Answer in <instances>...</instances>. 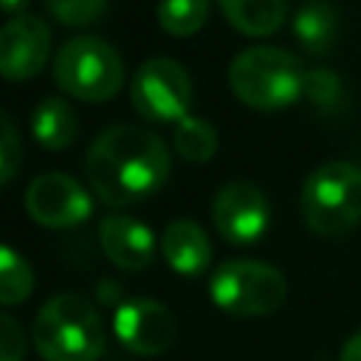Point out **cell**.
Here are the masks:
<instances>
[{"mask_svg": "<svg viewBox=\"0 0 361 361\" xmlns=\"http://www.w3.org/2000/svg\"><path fill=\"white\" fill-rule=\"evenodd\" d=\"M172 169L166 144L147 127L113 124L96 135L85 155V172L93 195L110 206H133L155 195Z\"/></svg>", "mask_w": 361, "mask_h": 361, "instance_id": "6da1fadb", "label": "cell"}, {"mask_svg": "<svg viewBox=\"0 0 361 361\" xmlns=\"http://www.w3.org/2000/svg\"><path fill=\"white\" fill-rule=\"evenodd\" d=\"M31 338L42 361H96L107 344L99 310L79 293L51 296L34 319Z\"/></svg>", "mask_w": 361, "mask_h": 361, "instance_id": "7a4b0ae2", "label": "cell"}, {"mask_svg": "<svg viewBox=\"0 0 361 361\" xmlns=\"http://www.w3.org/2000/svg\"><path fill=\"white\" fill-rule=\"evenodd\" d=\"M228 87L254 110H282L305 96V68L285 48L254 45L231 59Z\"/></svg>", "mask_w": 361, "mask_h": 361, "instance_id": "3957f363", "label": "cell"}, {"mask_svg": "<svg viewBox=\"0 0 361 361\" xmlns=\"http://www.w3.org/2000/svg\"><path fill=\"white\" fill-rule=\"evenodd\" d=\"M302 220L319 237H341L361 223V166L327 161L316 166L299 195Z\"/></svg>", "mask_w": 361, "mask_h": 361, "instance_id": "277c9868", "label": "cell"}, {"mask_svg": "<svg viewBox=\"0 0 361 361\" xmlns=\"http://www.w3.org/2000/svg\"><path fill=\"white\" fill-rule=\"evenodd\" d=\"M54 79L71 99L102 104L121 90L124 62L118 51L93 34L71 37L54 56Z\"/></svg>", "mask_w": 361, "mask_h": 361, "instance_id": "5b68a950", "label": "cell"}, {"mask_svg": "<svg viewBox=\"0 0 361 361\" xmlns=\"http://www.w3.org/2000/svg\"><path fill=\"white\" fill-rule=\"evenodd\" d=\"M288 285L282 271L259 259H226L209 279L212 302L231 316L254 319L274 313L285 302Z\"/></svg>", "mask_w": 361, "mask_h": 361, "instance_id": "8992f818", "label": "cell"}, {"mask_svg": "<svg viewBox=\"0 0 361 361\" xmlns=\"http://www.w3.org/2000/svg\"><path fill=\"white\" fill-rule=\"evenodd\" d=\"M135 113L152 124H178L189 116L192 79L189 71L169 56H149L138 65L130 82Z\"/></svg>", "mask_w": 361, "mask_h": 361, "instance_id": "52a82bcc", "label": "cell"}, {"mask_svg": "<svg viewBox=\"0 0 361 361\" xmlns=\"http://www.w3.org/2000/svg\"><path fill=\"white\" fill-rule=\"evenodd\" d=\"M25 212L45 228H71L93 214V197L73 175L45 172L28 183Z\"/></svg>", "mask_w": 361, "mask_h": 361, "instance_id": "ba28073f", "label": "cell"}, {"mask_svg": "<svg viewBox=\"0 0 361 361\" xmlns=\"http://www.w3.org/2000/svg\"><path fill=\"white\" fill-rule=\"evenodd\" d=\"M212 220L226 243L251 245L268 231L271 206L259 186L248 180H231L217 192L212 203Z\"/></svg>", "mask_w": 361, "mask_h": 361, "instance_id": "9c48e42d", "label": "cell"}, {"mask_svg": "<svg viewBox=\"0 0 361 361\" xmlns=\"http://www.w3.org/2000/svg\"><path fill=\"white\" fill-rule=\"evenodd\" d=\"M118 344L135 355H161L175 341V316L158 299H124L113 313Z\"/></svg>", "mask_w": 361, "mask_h": 361, "instance_id": "30bf717a", "label": "cell"}, {"mask_svg": "<svg viewBox=\"0 0 361 361\" xmlns=\"http://www.w3.org/2000/svg\"><path fill=\"white\" fill-rule=\"evenodd\" d=\"M51 56V28L37 14H17L0 25V76L8 82L34 79Z\"/></svg>", "mask_w": 361, "mask_h": 361, "instance_id": "8fae6325", "label": "cell"}, {"mask_svg": "<svg viewBox=\"0 0 361 361\" xmlns=\"http://www.w3.org/2000/svg\"><path fill=\"white\" fill-rule=\"evenodd\" d=\"M99 243L104 257L121 271H141L155 259V234L135 217L107 214L99 223Z\"/></svg>", "mask_w": 361, "mask_h": 361, "instance_id": "7c38bea8", "label": "cell"}, {"mask_svg": "<svg viewBox=\"0 0 361 361\" xmlns=\"http://www.w3.org/2000/svg\"><path fill=\"white\" fill-rule=\"evenodd\" d=\"M161 257L166 259V265L175 274L197 276L212 262V243L195 220L178 217L161 234Z\"/></svg>", "mask_w": 361, "mask_h": 361, "instance_id": "4fadbf2b", "label": "cell"}, {"mask_svg": "<svg viewBox=\"0 0 361 361\" xmlns=\"http://www.w3.org/2000/svg\"><path fill=\"white\" fill-rule=\"evenodd\" d=\"M293 37L307 56H324L338 39V11L330 0H305L293 17Z\"/></svg>", "mask_w": 361, "mask_h": 361, "instance_id": "5bb4252c", "label": "cell"}, {"mask_svg": "<svg viewBox=\"0 0 361 361\" xmlns=\"http://www.w3.org/2000/svg\"><path fill=\"white\" fill-rule=\"evenodd\" d=\"M223 17L245 37H271L282 28L288 0H217Z\"/></svg>", "mask_w": 361, "mask_h": 361, "instance_id": "9a60e30c", "label": "cell"}, {"mask_svg": "<svg viewBox=\"0 0 361 361\" xmlns=\"http://www.w3.org/2000/svg\"><path fill=\"white\" fill-rule=\"evenodd\" d=\"M31 133L42 149L59 152L76 138V113L62 96H45L31 116Z\"/></svg>", "mask_w": 361, "mask_h": 361, "instance_id": "2e32d148", "label": "cell"}, {"mask_svg": "<svg viewBox=\"0 0 361 361\" xmlns=\"http://www.w3.org/2000/svg\"><path fill=\"white\" fill-rule=\"evenodd\" d=\"M172 147L180 158H186L192 164H203L217 152V130L212 127V121L189 113L186 118H180L175 124Z\"/></svg>", "mask_w": 361, "mask_h": 361, "instance_id": "e0dca14e", "label": "cell"}, {"mask_svg": "<svg viewBox=\"0 0 361 361\" xmlns=\"http://www.w3.org/2000/svg\"><path fill=\"white\" fill-rule=\"evenodd\" d=\"M34 290V268L31 262L0 243V305H20Z\"/></svg>", "mask_w": 361, "mask_h": 361, "instance_id": "ac0fdd59", "label": "cell"}, {"mask_svg": "<svg viewBox=\"0 0 361 361\" xmlns=\"http://www.w3.org/2000/svg\"><path fill=\"white\" fill-rule=\"evenodd\" d=\"M155 17L169 37H192L209 17V0H158Z\"/></svg>", "mask_w": 361, "mask_h": 361, "instance_id": "d6986e66", "label": "cell"}, {"mask_svg": "<svg viewBox=\"0 0 361 361\" xmlns=\"http://www.w3.org/2000/svg\"><path fill=\"white\" fill-rule=\"evenodd\" d=\"M305 96L310 99V104H316L322 110H336L341 104V96H344L338 73L330 68L305 71Z\"/></svg>", "mask_w": 361, "mask_h": 361, "instance_id": "ffe728a7", "label": "cell"}, {"mask_svg": "<svg viewBox=\"0 0 361 361\" xmlns=\"http://www.w3.org/2000/svg\"><path fill=\"white\" fill-rule=\"evenodd\" d=\"M110 0H45L48 11L62 23V25H73L82 28L93 20H99L104 14Z\"/></svg>", "mask_w": 361, "mask_h": 361, "instance_id": "44dd1931", "label": "cell"}, {"mask_svg": "<svg viewBox=\"0 0 361 361\" xmlns=\"http://www.w3.org/2000/svg\"><path fill=\"white\" fill-rule=\"evenodd\" d=\"M20 164H23L20 133L8 118V113L0 110V186H6L20 172Z\"/></svg>", "mask_w": 361, "mask_h": 361, "instance_id": "7402d4cb", "label": "cell"}, {"mask_svg": "<svg viewBox=\"0 0 361 361\" xmlns=\"http://www.w3.org/2000/svg\"><path fill=\"white\" fill-rule=\"evenodd\" d=\"M25 358V333L23 327L0 313V361H23Z\"/></svg>", "mask_w": 361, "mask_h": 361, "instance_id": "603a6c76", "label": "cell"}, {"mask_svg": "<svg viewBox=\"0 0 361 361\" xmlns=\"http://www.w3.org/2000/svg\"><path fill=\"white\" fill-rule=\"evenodd\" d=\"M338 361H361V330H358V333H353V336L344 341Z\"/></svg>", "mask_w": 361, "mask_h": 361, "instance_id": "cb8c5ba5", "label": "cell"}, {"mask_svg": "<svg viewBox=\"0 0 361 361\" xmlns=\"http://www.w3.org/2000/svg\"><path fill=\"white\" fill-rule=\"evenodd\" d=\"M25 6H28V0H0V11H6L11 17L25 14Z\"/></svg>", "mask_w": 361, "mask_h": 361, "instance_id": "d4e9b609", "label": "cell"}]
</instances>
